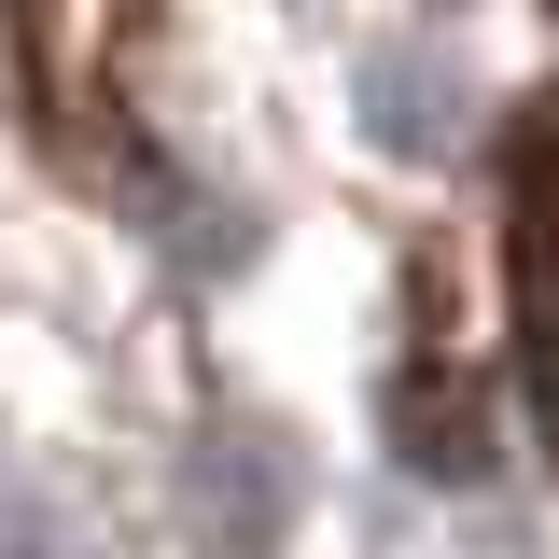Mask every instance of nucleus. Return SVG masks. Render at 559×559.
Segmentation results:
<instances>
[{
	"label": "nucleus",
	"mask_w": 559,
	"mask_h": 559,
	"mask_svg": "<svg viewBox=\"0 0 559 559\" xmlns=\"http://www.w3.org/2000/svg\"><path fill=\"white\" fill-rule=\"evenodd\" d=\"M518 349H532V406L559 433V98L518 140Z\"/></svg>",
	"instance_id": "obj_1"
}]
</instances>
